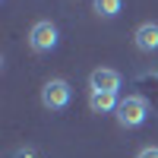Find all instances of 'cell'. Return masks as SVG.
Segmentation results:
<instances>
[{
	"instance_id": "cell-7",
	"label": "cell",
	"mask_w": 158,
	"mask_h": 158,
	"mask_svg": "<svg viewBox=\"0 0 158 158\" xmlns=\"http://www.w3.org/2000/svg\"><path fill=\"white\" fill-rule=\"evenodd\" d=\"M120 6H123V0H95V13L101 19H114L120 13Z\"/></svg>"
},
{
	"instance_id": "cell-3",
	"label": "cell",
	"mask_w": 158,
	"mask_h": 158,
	"mask_svg": "<svg viewBox=\"0 0 158 158\" xmlns=\"http://www.w3.org/2000/svg\"><path fill=\"white\" fill-rule=\"evenodd\" d=\"M57 25L54 22H35L32 25V32H29V44L32 51H38V54H48V51H54L57 48Z\"/></svg>"
},
{
	"instance_id": "cell-1",
	"label": "cell",
	"mask_w": 158,
	"mask_h": 158,
	"mask_svg": "<svg viewBox=\"0 0 158 158\" xmlns=\"http://www.w3.org/2000/svg\"><path fill=\"white\" fill-rule=\"evenodd\" d=\"M117 123L127 127V130H133V127H142L146 123V117H149V101L142 98V95H127L120 104H117Z\"/></svg>"
},
{
	"instance_id": "cell-6",
	"label": "cell",
	"mask_w": 158,
	"mask_h": 158,
	"mask_svg": "<svg viewBox=\"0 0 158 158\" xmlns=\"http://www.w3.org/2000/svg\"><path fill=\"white\" fill-rule=\"evenodd\" d=\"M117 92H92L89 95V108L95 114H108V111H117Z\"/></svg>"
},
{
	"instance_id": "cell-8",
	"label": "cell",
	"mask_w": 158,
	"mask_h": 158,
	"mask_svg": "<svg viewBox=\"0 0 158 158\" xmlns=\"http://www.w3.org/2000/svg\"><path fill=\"white\" fill-rule=\"evenodd\" d=\"M136 158H158V149H155V146H149V149H142Z\"/></svg>"
},
{
	"instance_id": "cell-2",
	"label": "cell",
	"mask_w": 158,
	"mask_h": 158,
	"mask_svg": "<svg viewBox=\"0 0 158 158\" xmlns=\"http://www.w3.org/2000/svg\"><path fill=\"white\" fill-rule=\"evenodd\" d=\"M70 98H73V89H70L67 79H51L41 89V104L48 111H63L70 104Z\"/></svg>"
},
{
	"instance_id": "cell-4",
	"label": "cell",
	"mask_w": 158,
	"mask_h": 158,
	"mask_svg": "<svg viewBox=\"0 0 158 158\" xmlns=\"http://www.w3.org/2000/svg\"><path fill=\"white\" fill-rule=\"evenodd\" d=\"M89 82H92V92H117L120 89V73L108 70V67H98Z\"/></svg>"
},
{
	"instance_id": "cell-9",
	"label": "cell",
	"mask_w": 158,
	"mask_h": 158,
	"mask_svg": "<svg viewBox=\"0 0 158 158\" xmlns=\"http://www.w3.org/2000/svg\"><path fill=\"white\" fill-rule=\"evenodd\" d=\"M13 158H38V155H35L32 149H19V152H16V155H13Z\"/></svg>"
},
{
	"instance_id": "cell-5",
	"label": "cell",
	"mask_w": 158,
	"mask_h": 158,
	"mask_svg": "<svg viewBox=\"0 0 158 158\" xmlns=\"http://www.w3.org/2000/svg\"><path fill=\"white\" fill-rule=\"evenodd\" d=\"M136 48L146 51V54H152V51H158V22H142L136 29Z\"/></svg>"
}]
</instances>
